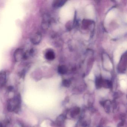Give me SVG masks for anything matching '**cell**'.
I'll list each match as a JSON object with an SVG mask.
<instances>
[{"label":"cell","instance_id":"6da1fadb","mask_svg":"<svg viewBox=\"0 0 127 127\" xmlns=\"http://www.w3.org/2000/svg\"><path fill=\"white\" fill-rule=\"evenodd\" d=\"M20 98L17 96L9 100L8 104V109L10 111H17L20 108Z\"/></svg>","mask_w":127,"mask_h":127},{"label":"cell","instance_id":"7a4b0ae2","mask_svg":"<svg viewBox=\"0 0 127 127\" xmlns=\"http://www.w3.org/2000/svg\"><path fill=\"white\" fill-rule=\"evenodd\" d=\"M14 58L17 62H20L27 58L26 53L21 48L17 49L15 50L14 54Z\"/></svg>","mask_w":127,"mask_h":127},{"label":"cell","instance_id":"3957f363","mask_svg":"<svg viewBox=\"0 0 127 127\" xmlns=\"http://www.w3.org/2000/svg\"><path fill=\"white\" fill-rule=\"evenodd\" d=\"M127 66V55L126 53H124L121 57V59L118 66V70L120 72H125Z\"/></svg>","mask_w":127,"mask_h":127},{"label":"cell","instance_id":"277c9868","mask_svg":"<svg viewBox=\"0 0 127 127\" xmlns=\"http://www.w3.org/2000/svg\"><path fill=\"white\" fill-rule=\"evenodd\" d=\"M42 39V35L39 32H37L33 34L30 38V41L32 43L37 45L40 43Z\"/></svg>","mask_w":127,"mask_h":127},{"label":"cell","instance_id":"5b68a950","mask_svg":"<svg viewBox=\"0 0 127 127\" xmlns=\"http://www.w3.org/2000/svg\"><path fill=\"white\" fill-rule=\"evenodd\" d=\"M8 74L6 71L0 72V86H3L7 82Z\"/></svg>","mask_w":127,"mask_h":127},{"label":"cell","instance_id":"8992f818","mask_svg":"<svg viewBox=\"0 0 127 127\" xmlns=\"http://www.w3.org/2000/svg\"><path fill=\"white\" fill-rule=\"evenodd\" d=\"M46 59L49 61H52L55 59V55L53 50H49L46 52L45 54Z\"/></svg>","mask_w":127,"mask_h":127},{"label":"cell","instance_id":"52a82bcc","mask_svg":"<svg viewBox=\"0 0 127 127\" xmlns=\"http://www.w3.org/2000/svg\"><path fill=\"white\" fill-rule=\"evenodd\" d=\"M66 1L65 0H57L53 1V6L55 8H59L61 7L64 5Z\"/></svg>","mask_w":127,"mask_h":127},{"label":"cell","instance_id":"ba28073f","mask_svg":"<svg viewBox=\"0 0 127 127\" xmlns=\"http://www.w3.org/2000/svg\"><path fill=\"white\" fill-rule=\"evenodd\" d=\"M67 71V69L66 67L64 65L60 66L58 69V71L61 74H65L66 73Z\"/></svg>","mask_w":127,"mask_h":127}]
</instances>
